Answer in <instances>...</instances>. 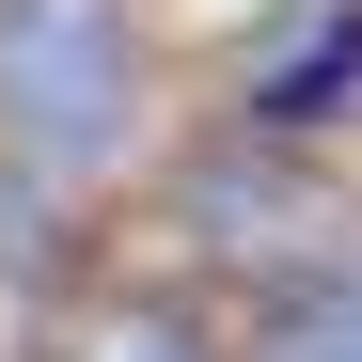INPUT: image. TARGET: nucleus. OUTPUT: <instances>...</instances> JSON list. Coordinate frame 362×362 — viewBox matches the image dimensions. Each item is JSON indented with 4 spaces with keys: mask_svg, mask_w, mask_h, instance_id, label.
<instances>
[{
    "mask_svg": "<svg viewBox=\"0 0 362 362\" xmlns=\"http://www.w3.org/2000/svg\"><path fill=\"white\" fill-rule=\"evenodd\" d=\"M346 95H362V0H284V32L252 47V127L299 142V127H331Z\"/></svg>",
    "mask_w": 362,
    "mask_h": 362,
    "instance_id": "2",
    "label": "nucleus"
},
{
    "mask_svg": "<svg viewBox=\"0 0 362 362\" xmlns=\"http://www.w3.org/2000/svg\"><path fill=\"white\" fill-rule=\"evenodd\" d=\"M0 142L64 189L142 142V16L127 0H0Z\"/></svg>",
    "mask_w": 362,
    "mask_h": 362,
    "instance_id": "1",
    "label": "nucleus"
},
{
    "mask_svg": "<svg viewBox=\"0 0 362 362\" xmlns=\"http://www.w3.org/2000/svg\"><path fill=\"white\" fill-rule=\"evenodd\" d=\"M236 362H362V252H346V268H299L268 315H252Z\"/></svg>",
    "mask_w": 362,
    "mask_h": 362,
    "instance_id": "3",
    "label": "nucleus"
},
{
    "mask_svg": "<svg viewBox=\"0 0 362 362\" xmlns=\"http://www.w3.org/2000/svg\"><path fill=\"white\" fill-rule=\"evenodd\" d=\"M79 362H205V331H189V315H158V299H127V315H95V331H79Z\"/></svg>",
    "mask_w": 362,
    "mask_h": 362,
    "instance_id": "4",
    "label": "nucleus"
}]
</instances>
